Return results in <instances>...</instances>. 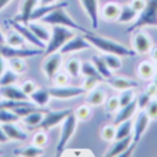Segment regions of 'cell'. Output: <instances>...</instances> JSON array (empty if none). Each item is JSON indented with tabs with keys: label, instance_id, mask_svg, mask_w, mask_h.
Segmentation results:
<instances>
[{
	"label": "cell",
	"instance_id": "9a60e30c",
	"mask_svg": "<svg viewBox=\"0 0 157 157\" xmlns=\"http://www.w3.org/2000/svg\"><path fill=\"white\" fill-rule=\"evenodd\" d=\"M136 109H138V102H136V98H135L132 102H130L128 105H125V106H121V108L116 112L113 124L117 125V124H120V123L125 121V120L132 119V116H134V113L136 112Z\"/></svg>",
	"mask_w": 157,
	"mask_h": 157
},
{
	"label": "cell",
	"instance_id": "2e32d148",
	"mask_svg": "<svg viewBox=\"0 0 157 157\" xmlns=\"http://www.w3.org/2000/svg\"><path fill=\"white\" fill-rule=\"evenodd\" d=\"M0 95H2L4 99H14V101L29 99V97L22 91L21 87H17L15 84H10V86L0 87Z\"/></svg>",
	"mask_w": 157,
	"mask_h": 157
},
{
	"label": "cell",
	"instance_id": "db71d44e",
	"mask_svg": "<svg viewBox=\"0 0 157 157\" xmlns=\"http://www.w3.org/2000/svg\"><path fill=\"white\" fill-rule=\"evenodd\" d=\"M4 59H6V58L3 57L2 54H0V76H2V73L4 72V69H6V62H4Z\"/></svg>",
	"mask_w": 157,
	"mask_h": 157
},
{
	"label": "cell",
	"instance_id": "b9f144b4",
	"mask_svg": "<svg viewBox=\"0 0 157 157\" xmlns=\"http://www.w3.org/2000/svg\"><path fill=\"white\" fill-rule=\"evenodd\" d=\"M135 99V91L134 88H128V90H123L121 94L119 95V102H120V108L121 106L128 105L130 102Z\"/></svg>",
	"mask_w": 157,
	"mask_h": 157
},
{
	"label": "cell",
	"instance_id": "e0dca14e",
	"mask_svg": "<svg viewBox=\"0 0 157 157\" xmlns=\"http://www.w3.org/2000/svg\"><path fill=\"white\" fill-rule=\"evenodd\" d=\"M108 84L112 87L113 90L117 91H123V90H128V88H136L139 86L135 80L128 77H123V76H116V77H109L108 78Z\"/></svg>",
	"mask_w": 157,
	"mask_h": 157
},
{
	"label": "cell",
	"instance_id": "83f0119b",
	"mask_svg": "<svg viewBox=\"0 0 157 157\" xmlns=\"http://www.w3.org/2000/svg\"><path fill=\"white\" fill-rule=\"evenodd\" d=\"M138 76L141 80H152L153 76L156 75V68H155V63L149 62V61H144L138 65Z\"/></svg>",
	"mask_w": 157,
	"mask_h": 157
},
{
	"label": "cell",
	"instance_id": "4dcf8cb0",
	"mask_svg": "<svg viewBox=\"0 0 157 157\" xmlns=\"http://www.w3.org/2000/svg\"><path fill=\"white\" fill-rule=\"evenodd\" d=\"M132 128H134V123L131 119L117 124L116 125V138L114 139H121V138H125V136H130L131 132H132Z\"/></svg>",
	"mask_w": 157,
	"mask_h": 157
},
{
	"label": "cell",
	"instance_id": "7402d4cb",
	"mask_svg": "<svg viewBox=\"0 0 157 157\" xmlns=\"http://www.w3.org/2000/svg\"><path fill=\"white\" fill-rule=\"evenodd\" d=\"M2 127H3L6 135H7V138L10 139V141L22 142V141H25V139L28 138V134L24 132V131H22L21 128L15 124V123H6V124H2Z\"/></svg>",
	"mask_w": 157,
	"mask_h": 157
},
{
	"label": "cell",
	"instance_id": "484cf974",
	"mask_svg": "<svg viewBox=\"0 0 157 157\" xmlns=\"http://www.w3.org/2000/svg\"><path fill=\"white\" fill-rule=\"evenodd\" d=\"M106 101V94L103 90H99L97 88L91 90V91L87 92V97H86V102L91 106H99V105H103Z\"/></svg>",
	"mask_w": 157,
	"mask_h": 157
},
{
	"label": "cell",
	"instance_id": "f5cc1de1",
	"mask_svg": "<svg viewBox=\"0 0 157 157\" xmlns=\"http://www.w3.org/2000/svg\"><path fill=\"white\" fill-rule=\"evenodd\" d=\"M149 55H150V58H152V61H157V46H152V48H150V51H149Z\"/></svg>",
	"mask_w": 157,
	"mask_h": 157
},
{
	"label": "cell",
	"instance_id": "5bb4252c",
	"mask_svg": "<svg viewBox=\"0 0 157 157\" xmlns=\"http://www.w3.org/2000/svg\"><path fill=\"white\" fill-rule=\"evenodd\" d=\"M81 6H83L86 14L88 15L91 26L97 29L99 25V6H98V0H80Z\"/></svg>",
	"mask_w": 157,
	"mask_h": 157
},
{
	"label": "cell",
	"instance_id": "f907efd6",
	"mask_svg": "<svg viewBox=\"0 0 157 157\" xmlns=\"http://www.w3.org/2000/svg\"><path fill=\"white\" fill-rule=\"evenodd\" d=\"M145 92H147L152 98H155L157 95V87L153 83H149L147 84V87H146V90H145Z\"/></svg>",
	"mask_w": 157,
	"mask_h": 157
},
{
	"label": "cell",
	"instance_id": "9c48e42d",
	"mask_svg": "<svg viewBox=\"0 0 157 157\" xmlns=\"http://www.w3.org/2000/svg\"><path fill=\"white\" fill-rule=\"evenodd\" d=\"M44 62L41 65V69H43V73L48 80H52V77L57 75V72L61 69V65H62V54L59 51L52 52V54L44 55Z\"/></svg>",
	"mask_w": 157,
	"mask_h": 157
},
{
	"label": "cell",
	"instance_id": "cb8c5ba5",
	"mask_svg": "<svg viewBox=\"0 0 157 157\" xmlns=\"http://www.w3.org/2000/svg\"><path fill=\"white\" fill-rule=\"evenodd\" d=\"M29 99L32 101L35 105L40 106V108H46L48 105L51 95L48 92V88H36L32 94L29 95Z\"/></svg>",
	"mask_w": 157,
	"mask_h": 157
},
{
	"label": "cell",
	"instance_id": "d590c367",
	"mask_svg": "<svg viewBox=\"0 0 157 157\" xmlns=\"http://www.w3.org/2000/svg\"><path fill=\"white\" fill-rule=\"evenodd\" d=\"M8 66H10V69H13L18 75L25 73V71L28 68L26 62H25V58H10L8 59Z\"/></svg>",
	"mask_w": 157,
	"mask_h": 157
},
{
	"label": "cell",
	"instance_id": "44dd1931",
	"mask_svg": "<svg viewBox=\"0 0 157 157\" xmlns=\"http://www.w3.org/2000/svg\"><path fill=\"white\" fill-rule=\"evenodd\" d=\"M37 4H39V0H22L21 11H19V14L14 19L19 22H24V24H28L30 18V14L33 13V10L36 8Z\"/></svg>",
	"mask_w": 157,
	"mask_h": 157
},
{
	"label": "cell",
	"instance_id": "7a4b0ae2",
	"mask_svg": "<svg viewBox=\"0 0 157 157\" xmlns=\"http://www.w3.org/2000/svg\"><path fill=\"white\" fill-rule=\"evenodd\" d=\"M73 36H76V33L71 28H65V26H61V25H52L51 36H50V40L47 41L43 54L48 55V54H52V52L59 51L63 47V44L68 40H71Z\"/></svg>",
	"mask_w": 157,
	"mask_h": 157
},
{
	"label": "cell",
	"instance_id": "74e56055",
	"mask_svg": "<svg viewBox=\"0 0 157 157\" xmlns=\"http://www.w3.org/2000/svg\"><path fill=\"white\" fill-rule=\"evenodd\" d=\"M80 72L84 77H101V78H103L99 75V72L97 71V68H95V65L92 62H83L81 63Z\"/></svg>",
	"mask_w": 157,
	"mask_h": 157
},
{
	"label": "cell",
	"instance_id": "1f68e13d",
	"mask_svg": "<svg viewBox=\"0 0 157 157\" xmlns=\"http://www.w3.org/2000/svg\"><path fill=\"white\" fill-rule=\"evenodd\" d=\"M81 62L77 58H71L65 62V72L72 77H78L81 75Z\"/></svg>",
	"mask_w": 157,
	"mask_h": 157
},
{
	"label": "cell",
	"instance_id": "603a6c76",
	"mask_svg": "<svg viewBox=\"0 0 157 157\" xmlns=\"http://www.w3.org/2000/svg\"><path fill=\"white\" fill-rule=\"evenodd\" d=\"M120 8L121 6L116 2H109L106 4L102 6L101 8V14H102V18L105 21H109V22H113V21H117L119 18V14H120Z\"/></svg>",
	"mask_w": 157,
	"mask_h": 157
},
{
	"label": "cell",
	"instance_id": "681fc988",
	"mask_svg": "<svg viewBox=\"0 0 157 157\" xmlns=\"http://www.w3.org/2000/svg\"><path fill=\"white\" fill-rule=\"evenodd\" d=\"M130 6L136 11V13H141V11L145 8V6H146V0H131Z\"/></svg>",
	"mask_w": 157,
	"mask_h": 157
},
{
	"label": "cell",
	"instance_id": "d6986e66",
	"mask_svg": "<svg viewBox=\"0 0 157 157\" xmlns=\"http://www.w3.org/2000/svg\"><path fill=\"white\" fill-rule=\"evenodd\" d=\"M68 3L63 2V3H52V4H46V6H40L36 7L33 10V13L30 14V18L29 21H40L43 17H46L47 14H50L51 11H54L55 8H59V7H66Z\"/></svg>",
	"mask_w": 157,
	"mask_h": 157
},
{
	"label": "cell",
	"instance_id": "7c38bea8",
	"mask_svg": "<svg viewBox=\"0 0 157 157\" xmlns=\"http://www.w3.org/2000/svg\"><path fill=\"white\" fill-rule=\"evenodd\" d=\"M90 47H91V44L86 39V36H73L71 40H68L63 44V47L59 50V52L62 55L72 54V52L83 51V50H90Z\"/></svg>",
	"mask_w": 157,
	"mask_h": 157
},
{
	"label": "cell",
	"instance_id": "c3c4849f",
	"mask_svg": "<svg viewBox=\"0 0 157 157\" xmlns=\"http://www.w3.org/2000/svg\"><path fill=\"white\" fill-rule=\"evenodd\" d=\"M21 88H22V91H24L25 94L29 97V95L32 94L36 88H37V86H36V81H33V80H25L24 83H22Z\"/></svg>",
	"mask_w": 157,
	"mask_h": 157
},
{
	"label": "cell",
	"instance_id": "680465c9",
	"mask_svg": "<svg viewBox=\"0 0 157 157\" xmlns=\"http://www.w3.org/2000/svg\"><path fill=\"white\" fill-rule=\"evenodd\" d=\"M152 83H153V84H155V86L157 87V73L155 75V76H153V78H152Z\"/></svg>",
	"mask_w": 157,
	"mask_h": 157
},
{
	"label": "cell",
	"instance_id": "277c9868",
	"mask_svg": "<svg viewBox=\"0 0 157 157\" xmlns=\"http://www.w3.org/2000/svg\"><path fill=\"white\" fill-rule=\"evenodd\" d=\"M145 26H157V0H146L145 8L138 13V17L127 29V33L142 29Z\"/></svg>",
	"mask_w": 157,
	"mask_h": 157
},
{
	"label": "cell",
	"instance_id": "91938a15",
	"mask_svg": "<svg viewBox=\"0 0 157 157\" xmlns=\"http://www.w3.org/2000/svg\"><path fill=\"white\" fill-rule=\"evenodd\" d=\"M155 68H156V73H157V61L155 62Z\"/></svg>",
	"mask_w": 157,
	"mask_h": 157
},
{
	"label": "cell",
	"instance_id": "5b68a950",
	"mask_svg": "<svg viewBox=\"0 0 157 157\" xmlns=\"http://www.w3.org/2000/svg\"><path fill=\"white\" fill-rule=\"evenodd\" d=\"M76 125H77V119L72 112L68 117L62 121L61 124V134H59V141L57 145V156H62L63 150L68 146V142L72 139V136L76 132Z\"/></svg>",
	"mask_w": 157,
	"mask_h": 157
},
{
	"label": "cell",
	"instance_id": "ba28073f",
	"mask_svg": "<svg viewBox=\"0 0 157 157\" xmlns=\"http://www.w3.org/2000/svg\"><path fill=\"white\" fill-rule=\"evenodd\" d=\"M48 92L51 95V98H57V99H72V98L87 94L83 87H72V86H55L48 88Z\"/></svg>",
	"mask_w": 157,
	"mask_h": 157
},
{
	"label": "cell",
	"instance_id": "ac0fdd59",
	"mask_svg": "<svg viewBox=\"0 0 157 157\" xmlns=\"http://www.w3.org/2000/svg\"><path fill=\"white\" fill-rule=\"evenodd\" d=\"M114 141L116 142H114V144L108 149V152L105 153L106 157H119V156H121L123 152H124V150L131 145V142H132V135L125 136V138H121V139H114Z\"/></svg>",
	"mask_w": 157,
	"mask_h": 157
},
{
	"label": "cell",
	"instance_id": "9f6ffc18",
	"mask_svg": "<svg viewBox=\"0 0 157 157\" xmlns=\"http://www.w3.org/2000/svg\"><path fill=\"white\" fill-rule=\"evenodd\" d=\"M10 2H11V0H0V11H2L6 6H8V3H10Z\"/></svg>",
	"mask_w": 157,
	"mask_h": 157
},
{
	"label": "cell",
	"instance_id": "7dc6e473",
	"mask_svg": "<svg viewBox=\"0 0 157 157\" xmlns=\"http://www.w3.org/2000/svg\"><path fill=\"white\" fill-rule=\"evenodd\" d=\"M153 98L150 97L147 92H142L141 95H139V98L136 99V102H138V109H141V110H145V108L147 106V103L152 101Z\"/></svg>",
	"mask_w": 157,
	"mask_h": 157
},
{
	"label": "cell",
	"instance_id": "f546056e",
	"mask_svg": "<svg viewBox=\"0 0 157 157\" xmlns=\"http://www.w3.org/2000/svg\"><path fill=\"white\" fill-rule=\"evenodd\" d=\"M92 63L95 65V68H97V71L99 72V75L102 76L103 78H106L108 80L109 77H112V71L109 69V66L106 65L105 59H103V57H99V55H94L92 57Z\"/></svg>",
	"mask_w": 157,
	"mask_h": 157
},
{
	"label": "cell",
	"instance_id": "f35d334b",
	"mask_svg": "<svg viewBox=\"0 0 157 157\" xmlns=\"http://www.w3.org/2000/svg\"><path fill=\"white\" fill-rule=\"evenodd\" d=\"M101 138L103 141L112 142L116 138V125L114 124H106L101 128Z\"/></svg>",
	"mask_w": 157,
	"mask_h": 157
},
{
	"label": "cell",
	"instance_id": "8d00e7d4",
	"mask_svg": "<svg viewBox=\"0 0 157 157\" xmlns=\"http://www.w3.org/2000/svg\"><path fill=\"white\" fill-rule=\"evenodd\" d=\"M21 120V117L17 113H14L10 109H0V124H6V123H17Z\"/></svg>",
	"mask_w": 157,
	"mask_h": 157
},
{
	"label": "cell",
	"instance_id": "e575fe53",
	"mask_svg": "<svg viewBox=\"0 0 157 157\" xmlns=\"http://www.w3.org/2000/svg\"><path fill=\"white\" fill-rule=\"evenodd\" d=\"M73 114L76 116L77 121H87V120L91 119L92 112L88 105H80L73 110Z\"/></svg>",
	"mask_w": 157,
	"mask_h": 157
},
{
	"label": "cell",
	"instance_id": "30bf717a",
	"mask_svg": "<svg viewBox=\"0 0 157 157\" xmlns=\"http://www.w3.org/2000/svg\"><path fill=\"white\" fill-rule=\"evenodd\" d=\"M8 24L11 25V26L14 28V29L17 30V32L21 33V36L25 39V41H28V43H30L32 46L37 47V48H46V43H43V41L40 40V39L36 37V35L30 30V28L28 26V24H24V22H19V21H15V19H11V21H8Z\"/></svg>",
	"mask_w": 157,
	"mask_h": 157
},
{
	"label": "cell",
	"instance_id": "d4e9b609",
	"mask_svg": "<svg viewBox=\"0 0 157 157\" xmlns=\"http://www.w3.org/2000/svg\"><path fill=\"white\" fill-rule=\"evenodd\" d=\"M47 110H44V109H40V110H36L33 112V113L28 114V116L22 117V123H24L25 125H26L29 130H33V128H39V125H40L41 120H43V116L44 113H46Z\"/></svg>",
	"mask_w": 157,
	"mask_h": 157
},
{
	"label": "cell",
	"instance_id": "d6a6232c",
	"mask_svg": "<svg viewBox=\"0 0 157 157\" xmlns=\"http://www.w3.org/2000/svg\"><path fill=\"white\" fill-rule=\"evenodd\" d=\"M17 80H18V73H15L13 69H4V72L0 76V87L15 84Z\"/></svg>",
	"mask_w": 157,
	"mask_h": 157
},
{
	"label": "cell",
	"instance_id": "ffe728a7",
	"mask_svg": "<svg viewBox=\"0 0 157 157\" xmlns=\"http://www.w3.org/2000/svg\"><path fill=\"white\" fill-rule=\"evenodd\" d=\"M28 26L30 28L33 33L36 35V37L40 39L43 43H47L50 40V36H51V29L47 28V24L44 22H37V21H29L28 22Z\"/></svg>",
	"mask_w": 157,
	"mask_h": 157
},
{
	"label": "cell",
	"instance_id": "11a10c76",
	"mask_svg": "<svg viewBox=\"0 0 157 157\" xmlns=\"http://www.w3.org/2000/svg\"><path fill=\"white\" fill-rule=\"evenodd\" d=\"M58 0H39V4L40 6H46V4H52V3H57Z\"/></svg>",
	"mask_w": 157,
	"mask_h": 157
},
{
	"label": "cell",
	"instance_id": "f1b7e54d",
	"mask_svg": "<svg viewBox=\"0 0 157 157\" xmlns=\"http://www.w3.org/2000/svg\"><path fill=\"white\" fill-rule=\"evenodd\" d=\"M15 156H25V157H37V156H43L44 150L41 147L36 146V145H28V146L19 147V149L14 150Z\"/></svg>",
	"mask_w": 157,
	"mask_h": 157
},
{
	"label": "cell",
	"instance_id": "8992f818",
	"mask_svg": "<svg viewBox=\"0 0 157 157\" xmlns=\"http://www.w3.org/2000/svg\"><path fill=\"white\" fill-rule=\"evenodd\" d=\"M44 50L43 48H37L35 47L33 50L30 48H24V47H13L8 46L6 43L0 44V54L6 58V59H10V58H32L36 57V55L43 54Z\"/></svg>",
	"mask_w": 157,
	"mask_h": 157
},
{
	"label": "cell",
	"instance_id": "8fae6325",
	"mask_svg": "<svg viewBox=\"0 0 157 157\" xmlns=\"http://www.w3.org/2000/svg\"><path fill=\"white\" fill-rule=\"evenodd\" d=\"M134 32L135 33L132 35V40H131L132 48L136 51V54H149L150 48L153 46L150 36L141 29H136Z\"/></svg>",
	"mask_w": 157,
	"mask_h": 157
},
{
	"label": "cell",
	"instance_id": "4316f807",
	"mask_svg": "<svg viewBox=\"0 0 157 157\" xmlns=\"http://www.w3.org/2000/svg\"><path fill=\"white\" fill-rule=\"evenodd\" d=\"M136 17H138V13H136V11L130 6V3H128V4L121 6L117 22H120V24H130V22L135 21Z\"/></svg>",
	"mask_w": 157,
	"mask_h": 157
},
{
	"label": "cell",
	"instance_id": "ab89813d",
	"mask_svg": "<svg viewBox=\"0 0 157 157\" xmlns=\"http://www.w3.org/2000/svg\"><path fill=\"white\" fill-rule=\"evenodd\" d=\"M32 144L36 145L39 147H46L47 144H48V135H47V131L44 130H39L37 132L33 135V139H32Z\"/></svg>",
	"mask_w": 157,
	"mask_h": 157
},
{
	"label": "cell",
	"instance_id": "6da1fadb",
	"mask_svg": "<svg viewBox=\"0 0 157 157\" xmlns=\"http://www.w3.org/2000/svg\"><path fill=\"white\" fill-rule=\"evenodd\" d=\"M86 39L90 41L92 47H95L97 50L105 52V54H116L119 57H135L136 51L135 50H130L125 46L117 43L114 40H110L108 37H102V36H97L92 32L86 33Z\"/></svg>",
	"mask_w": 157,
	"mask_h": 157
},
{
	"label": "cell",
	"instance_id": "6125c7cd",
	"mask_svg": "<svg viewBox=\"0 0 157 157\" xmlns=\"http://www.w3.org/2000/svg\"><path fill=\"white\" fill-rule=\"evenodd\" d=\"M155 99H156V101H157V95H156V97H155Z\"/></svg>",
	"mask_w": 157,
	"mask_h": 157
},
{
	"label": "cell",
	"instance_id": "6f0895ef",
	"mask_svg": "<svg viewBox=\"0 0 157 157\" xmlns=\"http://www.w3.org/2000/svg\"><path fill=\"white\" fill-rule=\"evenodd\" d=\"M2 43H6V36L2 33V30H0V44Z\"/></svg>",
	"mask_w": 157,
	"mask_h": 157
},
{
	"label": "cell",
	"instance_id": "7bdbcfd3",
	"mask_svg": "<svg viewBox=\"0 0 157 157\" xmlns=\"http://www.w3.org/2000/svg\"><path fill=\"white\" fill-rule=\"evenodd\" d=\"M105 109L108 113H116L120 109V102H119V97H110L105 101Z\"/></svg>",
	"mask_w": 157,
	"mask_h": 157
},
{
	"label": "cell",
	"instance_id": "ee69618b",
	"mask_svg": "<svg viewBox=\"0 0 157 157\" xmlns=\"http://www.w3.org/2000/svg\"><path fill=\"white\" fill-rule=\"evenodd\" d=\"M102 80L103 78H101V77H86V80H84V83H83V88L86 90V92H88V91H91V90L97 88Z\"/></svg>",
	"mask_w": 157,
	"mask_h": 157
},
{
	"label": "cell",
	"instance_id": "f6af8a7d",
	"mask_svg": "<svg viewBox=\"0 0 157 157\" xmlns=\"http://www.w3.org/2000/svg\"><path fill=\"white\" fill-rule=\"evenodd\" d=\"M51 81L55 84V86H68V83H69V75L66 73V72L58 71L57 75L52 77Z\"/></svg>",
	"mask_w": 157,
	"mask_h": 157
},
{
	"label": "cell",
	"instance_id": "4fadbf2b",
	"mask_svg": "<svg viewBox=\"0 0 157 157\" xmlns=\"http://www.w3.org/2000/svg\"><path fill=\"white\" fill-rule=\"evenodd\" d=\"M149 123H150V117L147 116V113L145 110H141L138 113V116H136L135 121H134V136H132V142L135 145L139 144V141H141L142 135L145 134V131H146V128L149 127Z\"/></svg>",
	"mask_w": 157,
	"mask_h": 157
},
{
	"label": "cell",
	"instance_id": "836d02e7",
	"mask_svg": "<svg viewBox=\"0 0 157 157\" xmlns=\"http://www.w3.org/2000/svg\"><path fill=\"white\" fill-rule=\"evenodd\" d=\"M25 43V39L21 36V33L17 32L14 29V32H10L7 36H6V44L13 47H22Z\"/></svg>",
	"mask_w": 157,
	"mask_h": 157
},
{
	"label": "cell",
	"instance_id": "816d5d0a",
	"mask_svg": "<svg viewBox=\"0 0 157 157\" xmlns=\"http://www.w3.org/2000/svg\"><path fill=\"white\" fill-rule=\"evenodd\" d=\"M10 141V139L7 138V135H6L4 130H3V127L0 125V144H7V142Z\"/></svg>",
	"mask_w": 157,
	"mask_h": 157
},
{
	"label": "cell",
	"instance_id": "94428289",
	"mask_svg": "<svg viewBox=\"0 0 157 157\" xmlns=\"http://www.w3.org/2000/svg\"><path fill=\"white\" fill-rule=\"evenodd\" d=\"M2 155H3V153H2V150H0V156H2Z\"/></svg>",
	"mask_w": 157,
	"mask_h": 157
},
{
	"label": "cell",
	"instance_id": "60d3db41",
	"mask_svg": "<svg viewBox=\"0 0 157 157\" xmlns=\"http://www.w3.org/2000/svg\"><path fill=\"white\" fill-rule=\"evenodd\" d=\"M120 58L121 57H119L116 54H105L103 59H105L106 65L109 66L110 71H117V69L121 68V59Z\"/></svg>",
	"mask_w": 157,
	"mask_h": 157
},
{
	"label": "cell",
	"instance_id": "52a82bcc",
	"mask_svg": "<svg viewBox=\"0 0 157 157\" xmlns=\"http://www.w3.org/2000/svg\"><path fill=\"white\" fill-rule=\"evenodd\" d=\"M72 109H63V110H50L46 112L43 116L40 125H39V130H44L48 131L51 128L57 127L58 124H62V121L72 113Z\"/></svg>",
	"mask_w": 157,
	"mask_h": 157
},
{
	"label": "cell",
	"instance_id": "3957f363",
	"mask_svg": "<svg viewBox=\"0 0 157 157\" xmlns=\"http://www.w3.org/2000/svg\"><path fill=\"white\" fill-rule=\"evenodd\" d=\"M41 22L47 25H61V26H65V28H71L73 30H78V32H83L84 35L88 33L90 30L83 28L81 25H78L71 15L65 11V7H59V8H55L54 11H51L50 14H47L46 17L40 19Z\"/></svg>",
	"mask_w": 157,
	"mask_h": 157
},
{
	"label": "cell",
	"instance_id": "bcb514c9",
	"mask_svg": "<svg viewBox=\"0 0 157 157\" xmlns=\"http://www.w3.org/2000/svg\"><path fill=\"white\" fill-rule=\"evenodd\" d=\"M145 112L147 113V116L150 117V120H157V101L153 98L147 106L145 108Z\"/></svg>",
	"mask_w": 157,
	"mask_h": 157
}]
</instances>
